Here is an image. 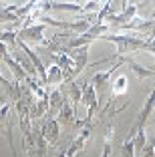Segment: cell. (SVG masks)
<instances>
[{"mask_svg":"<svg viewBox=\"0 0 155 157\" xmlns=\"http://www.w3.org/2000/svg\"><path fill=\"white\" fill-rule=\"evenodd\" d=\"M103 40H109V42H115L117 44V55H113V59L117 56H125V55H131V52H137V51H143L145 48V40L135 34H115V33H109L103 36Z\"/></svg>","mask_w":155,"mask_h":157,"instance_id":"obj_1","label":"cell"},{"mask_svg":"<svg viewBox=\"0 0 155 157\" xmlns=\"http://www.w3.org/2000/svg\"><path fill=\"white\" fill-rule=\"evenodd\" d=\"M14 101L10 99H2V105H0V131L6 133L8 139V145L12 149V153L16 155V147H14Z\"/></svg>","mask_w":155,"mask_h":157,"instance_id":"obj_2","label":"cell"},{"mask_svg":"<svg viewBox=\"0 0 155 157\" xmlns=\"http://www.w3.org/2000/svg\"><path fill=\"white\" fill-rule=\"evenodd\" d=\"M45 24H28V26H22L18 28V33H16V36H18V40H22L24 44L28 46H38V44H48V42L45 40Z\"/></svg>","mask_w":155,"mask_h":157,"instance_id":"obj_3","label":"cell"},{"mask_svg":"<svg viewBox=\"0 0 155 157\" xmlns=\"http://www.w3.org/2000/svg\"><path fill=\"white\" fill-rule=\"evenodd\" d=\"M155 111V89L149 93V97L145 99V105H143V109L139 111V115H137V121L133 123V127L127 131V139H131L133 135L137 133V131H141V129H145V125H147V121H149V117H151V113Z\"/></svg>","mask_w":155,"mask_h":157,"instance_id":"obj_4","label":"cell"},{"mask_svg":"<svg viewBox=\"0 0 155 157\" xmlns=\"http://www.w3.org/2000/svg\"><path fill=\"white\" fill-rule=\"evenodd\" d=\"M81 103L87 105V119L81 123V127H83V125H91V119H93V115H95L97 107H99V95H97L95 87H93L91 83H83V99H81Z\"/></svg>","mask_w":155,"mask_h":157,"instance_id":"obj_5","label":"cell"},{"mask_svg":"<svg viewBox=\"0 0 155 157\" xmlns=\"http://www.w3.org/2000/svg\"><path fill=\"white\" fill-rule=\"evenodd\" d=\"M121 67V60H117L113 67H111L109 71H103V73H97V75H93V78L89 81V83L95 87V91H97V95H99L101 91H107V89L111 87V77H113V73Z\"/></svg>","mask_w":155,"mask_h":157,"instance_id":"obj_6","label":"cell"},{"mask_svg":"<svg viewBox=\"0 0 155 157\" xmlns=\"http://www.w3.org/2000/svg\"><path fill=\"white\" fill-rule=\"evenodd\" d=\"M41 137L46 141V145H56V143H59V137H60V125H59V121L48 117V119L42 123Z\"/></svg>","mask_w":155,"mask_h":157,"instance_id":"obj_7","label":"cell"},{"mask_svg":"<svg viewBox=\"0 0 155 157\" xmlns=\"http://www.w3.org/2000/svg\"><path fill=\"white\" fill-rule=\"evenodd\" d=\"M89 139H91V125H83L81 133H79L77 137H75V141L67 147V151H64V157H75L83 147H85V143H87Z\"/></svg>","mask_w":155,"mask_h":157,"instance_id":"obj_8","label":"cell"},{"mask_svg":"<svg viewBox=\"0 0 155 157\" xmlns=\"http://www.w3.org/2000/svg\"><path fill=\"white\" fill-rule=\"evenodd\" d=\"M67 103V97H64L63 89H55V91L48 93V113L50 119H55V115L63 109V105Z\"/></svg>","mask_w":155,"mask_h":157,"instance_id":"obj_9","label":"cell"},{"mask_svg":"<svg viewBox=\"0 0 155 157\" xmlns=\"http://www.w3.org/2000/svg\"><path fill=\"white\" fill-rule=\"evenodd\" d=\"M117 60H121V65H127L129 69L135 73V77H139V78L155 77V71H153V69H147V67H143V65H139V63H135L133 59H127V56H117Z\"/></svg>","mask_w":155,"mask_h":157,"instance_id":"obj_10","label":"cell"},{"mask_svg":"<svg viewBox=\"0 0 155 157\" xmlns=\"http://www.w3.org/2000/svg\"><path fill=\"white\" fill-rule=\"evenodd\" d=\"M63 93H64V97H67V101L73 107H77L83 99V85L77 83V81H73V83L67 85V89H63Z\"/></svg>","mask_w":155,"mask_h":157,"instance_id":"obj_11","label":"cell"},{"mask_svg":"<svg viewBox=\"0 0 155 157\" xmlns=\"http://www.w3.org/2000/svg\"><path fill=\"white\" fill-rule=\"evenodd\" d=\"M127 85H129L127 75H119V77L113 81V85H111V101H113L115 97L127 95Z\"/></svg>","mask_w":155,"mask_h":157,"instance_id":"obj_12","label":"cell"},{"mask_svg":"<svg viewBox=\"0 0 155 157\" xmlns=\"http://www.w3.org/2000/svg\"><path fill=\"white\" fill-rule=\"evenodd\" d=\"M56 115H59V117H56V121H59V125H68V123H73V121H75V107L73 105H71V103H64V105H63V109H60V111L59 113H56Z\"/></svg>","mask_w":155,"mask_h":157,"instance_id":"obj_13","label":"cell"},{"mask_svg":"<svg viewBox=\"0 0 155 157\" xmlns=\"http://www.w3.org/2000/svg\"><path fill=\"white\" fill-rule=\"evenodd\" d=\"M64 83V75L63 71L59 69L56 65H52L46 73V87H55V85H63Z\"/></svg>","mask_w":155,"mask_h":157,"instance_id":"obj_14","label":"cell"},{"mask_svg":"<svg viewBox=\"0 0 155 157\" xmlns=\"http://www.w3.org/2000/svg\"><path fill=\"white\" fill-rule=\"evenodd\" d=\"M121 157H135V147H133V139H125L121 145Z\"/></svg>","mask_w":155,"mask_h":157,"instance_id":"obj_15","label":"cell"},{"mask_svg":"<svg viewBox=\"0 0 155 157\" xmlns=\"http://www.w3.org/2000/svg\"><path fill=\"white\" fill-rule=\"evenodd\" d=\"M139 157H155V135L151 139H147V143H145V147H143Z\"/></svg>","mask_w":155,"mask_h":157,"instance_id":"obj_16","label":"cell"},{"mask_svg":"<svg viewBox=\"0 0 155 157\" xmlns=\"http://www.w3.org/2000/svg\"><path fill=\"white\" fill-rule=\"evenodd\" d=\"M111 145H113L111 141H105V145H103V155L101 157H109L111 155Z\"/></svg>","mask_w":155,"mask_h":157,"instance_id":"obj_17","label":"cell"}]
</instances>
